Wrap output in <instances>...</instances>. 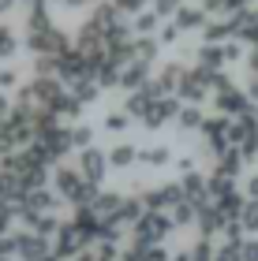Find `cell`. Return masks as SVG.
I'll list each match as a JSON object with an SVG mask.
<instances>
[{"instance_id": "cell-30", "label": "cell", "mask_w": 258, "mask_h": 261, "mask_svg": "<svg viewBox=\"0 0 258 261\" xmlns=\"http://www.w3.org/2000/svg\"><path fill=\"white\" fill-rule=\"evenodd\" d=\"M243 261H258V243L243 239Z\"/></svg>"}, {"instance_id": "cell-25", "label": "cell", "mask_w": 258, "mask_h": 261, "mask_svg": "<svg viewBox=\"0 0 258 261\" xmlns=\"http://www.w3.org/2000/svg\"><path fill=\"white\" fill-rule=\"evenodd\" d=\"M15 56V30L0 22V60H11Z\"/></svg>"}, {"instance_id": "cell-9", "label": "cell", "mask_w": 258, "mask_h": 261, "mask_svg": "<svg viewBox=\"0 0 258 261\" xmlns=\"http://www.w3.org/2000/svg\"><path fill=\"white\" fill-rule=\"evenodd\" d=\"M209 15H214V11H206L202 4H183V8L172 15V22H176V27H180L183 34H191V30L202 34V27L209 22Z\"/></svg>"}, {"instance_id": "cell-14", "label": "cell", "mask_w": 258, "mask_h": 261, "mask_svg": "<svg viewBox=\"0 0 258 261\" xmlns=\"http://www.w3.org/2000/svg\"><path fill=\"white\" fill-rule=\"evenodd\" d=\"M150 105H154V93H150V90H131V93L124 97V112L131 116V120H143Z\"/></svg>"}, {"instance_id": "cell-3", "label": "cell", "mask_w": 258, "mask_h": 261, "mask_svg": "<svg viewBox=\"0 0 258 261\" xmlns=\"http://www.w3.org/2000/svg\"><path fill=\"white\" fill-rule=\"evenodd\" d=\"M209 93H214V71H206V67H187L183 71V82H180V97L183 105H198V101H206Z\"/></svg>"}, {"instance_id": "cell-19", "label": "cell", "mask_w": 258, "mask_h": 261, "mask_svg": "<svg viewBox=\"0 0 258 261\" xmlns=\"http://www.w3.org/2000/svg\"><path fill=\"white\" fill-rule=\"evenodd\" d=\"M157 45H161V38H135V60L154 64L157 60Z\"/></svg>"}, {"instance_id": "cell-4", "label": "cell", "mask_w": 258, "mask_h": 261, "mask_svg": "<svg viewBox=\"0 0 258 261\" xmlns=\"http://www.w3.org/2000/svg\"><path fill=\"white\" fill-rule=\"evenodd\" d=\"M214 105L221 116H228V120H240V116H247L254 105H251V93L240 90V86H228V90H217L214 93Z\"/></svg>"}, {"instance_id": "cell-26", "label": "cell", "mask_w": 258, "mask_h": 261, "mask_svg": "<svg viewBox=\"0 0 258 261\" xmlns=\"http://www.w3.org/2000/svg\"><path fill=\"white\" fill-rule=\"evenodd\" d=\"M90 146H93V130H90V127H83V123L72 127V149L79 153V149H90Z\"/></svg>"}, {"instance_id": "cell-20", "label": "cell", "mask_w": 258, "mask_h": 261, "mask_svg": "<svg viewBox=\"0 0 258 261\" xmlns=\"http://www.w3.org/2000/svg\"><path fill=\"white\" fill-rule=\"evenodd\" d=\"M19 79H22V75H19V67H15V64H8V60L0 64V93L22 90V86H19Z\"/></svg>"}, {"instance_id": "cell-13", "label": "cell", "mask_w": 258, "mask_h": 261, "mask_svg": "<svg viewBox=\"0 0 258 261\" xmlns=\"http://www.w3.org/2000/svg\"><path fill=\"white\" fill-rule=\"evenodd\" d=\"M161 27H165V19H161L154 8L131 19V30H135V38H157V34H161Z\"/></svg>"}, {"instance_id": "cell-16", "label": "cell", "mask_w": 258, "mask_h": 261, "mask_svg": "<svg viewBox=\"0 0 258 261\" xmlns=\"http://www.w3.org/2000/svg\"><path fill=\"white\" fill-rule=\"evenodd\" d=\"M169 217L176 220V228H187V224H198V205H195L191 198H183L180 205H172V209H169Z\"/></svg>"}, {"instance_id": "cell-2", "label": "cell", "mask_w": 258, "mask_h": 261, "mask_svg": "<svg viewBox=\"0 0 258 261\" xmlns=\"http://www.w3.org/2000/svg\"><path fill=\"white\" fill-rule=\"evenodd\" d=\"M172 231H176V220L169 217V213H161V209H146L143 217L135 220V228H131V243H143V246H161Z\"/></svg>"}, {"instance_id": "cell-28", "label": "cell", "mask_w": 258, "mask_h": 261, "mask_svg": "<svg viewBox=\"0 0 258 261\" xmlns=\"http://www.w3.org/2000/svg\"><path fill=\"white\" fill-rule=\"evenodd\" d=\"M157 38H161V45H172V41H180V38H183V30L176 27V22H165V27H161V34H157Z\"/></svg>"}, {"instance_id": "cell-11", "label": "cell", "mask_w": 258, "mask_h": 261, "mask_svg": "<svg viewBox=\"0 0 258 261\" xmlns=\"http://www.w3.org/2000/svg\"><path fill=\"white\" fill-rule=\"evenodd\" d=\"M154 64H143V60H135V64H127L120 71V86L131 93V90H146L150 86V79H154V71H150Z\"/></svg>"}, {"instance_id": "cell-1", "label": "cell", "mask_w": 258, "mask_h": 261, "mask_svg": "<svg viewBox=\"0 0 258 261\" xmlns=\"http://www.w3.org/2000/svg\"><path fill=\"white\" fill-rule=\"evenodd\" d=\"M53 191L64 198V205H72V209H86L93 205V198L101 194V187L98 183H90L83 172H79V164H53Z\"/></svg>"}, {"instance_id": "cell-23", "label": "cell", "mask_w": 258, "mask_h": 261, "mask_svg": "<svg viewBox=\"0 0 258 261\" xmlns=\"http://www.w3.org/2000/svg\"><path fill=\"white\" fill-rule=\"evenodd\" d=\"M127 127H131V116H127L124 109L105 112V130H112V135H127Z\"/></svg>"}, {"instance_id": "cell-21", "label": "cell", "mask_w": 258, "mask_h": 261, "mask_svg": "<svg viewBox=\"0 0 258 261\" xmlns=\"http://www.w3.org/2000/svg\"><path fill=\"white\" fill-rule=\"evenodd\" d=\"M214 261H243V243L221 239V243H217V250H214Z\"/></svg>"}, {"instance_id": "cell-22", "label": "cell", "mask_w": 258, "mask_h": 261, "mask_svg": "<svg viewBox=\"0 0 258 261\" xmlns=\"http://www.w3.org/2000/svg\"><path fill=\"white\" fill-rule=\"evenodd\" d=\"M116 11H120L124 19H135V15H143V11L154 8V0H112Z\"/></svg>"}, {"instance_id": "cell-12", "label": "cell", "mask_w": 258, "mask_h": 261, "mask_svg": "<svg viewBox=\"0 0 258 261\" xmlns=\"http://www.w3.org/2000/svg\"><path fill=\"white\" fill-rule=\"evenodd\" d=\"M105 153H109V164H112V168H131V164L138 161V146H135V142H127V138H120L116 146H109Z\"/></svg>"}, {"instance_id": "cell-24", "label": "cell", "mask_w": 258, "mask_h": 261, "mask_svg": "<svg viewBox=\"0 0 258 261\" xmlns=\"http://www.w3.org/2000/svg\"><path fill=\"white\" fill-rule=\"evenodd\" d=\"M240 224H243L247 235L258 231V198H247V205H243V213H240Z\"/></svg>"}, {"instance_id": "cell-35", "label": "cell", "mask_w": 258, "mask_h": 261, "mask_svg": "<svg viewBox=\"0 0 258 261\" xmlns=\"http://www.w3.org/2000/svg\"><path fill=\"white\" fill-rule=\"evenodd\" d=\"M0 261H15V257H0Z\"/></svg>"}, {"instance_id": "cell-33", "label": "cell", "mask_w": 258, "mask_h": 261, "mask_svg": "<svg viewBox=\"0 0 258 261\" xmlns=\"http://www.w3.org/2000/svg\"><path fill=\"white\" fill-rule=\"evenodd\" d=\"M247 93H251V101L258 105V75H251V82H247Z\"/></svg>"}, {"instance_id": "cell-29", "label": "cell", "mask_w": 258, "mask_h": 261, "mask_svg": "<svg viewBox=\"0 0 258 261\" xmlns=\"http://www.w3.org/2000/svg\"><path fill=\"white\" fill-rule=\"evenodd\" d=\"M240 191H243V198H258V172L243 175V179H240Z\"/></svg>"}, {"instance_id": "cell-7", "label": "cell", "mask_w": 258, "mask_h": 261, "mask_svg": "<svg viewBox=\"0 0 258 261\" xmlns=\"http://www.w3.org/2000/svg\"><path fill=\"white\" fill-rule=\"evenodd\" d=\"M27 45H30V53H34V56H60L64 49H72V41H67L56 27H53V30H38V34H30Z\"/></svg>"}, {"instance_id": "cell-32", "label": "cell", "mask_w": 258, "mask_h": 261, "mask_svg": "<svg viewBox=\"0 0 258 261\" xmlns=\"http://www.w3.org/2000/svg\"><path fill=\"white\" fill-rule=\"evenodd\" d=\"M247 67H251V75H258V45H251V53H247Z\"/></svg>"}, {"instance_id": "cell-34", "label": "cell", "mask_w": 258, "mask_h": 261, "mask_svg": "<svg viewBox=\"0 0 258 261\" xmlns=\"http://www.w3.org/2000/svg\"><path fill=\"white\" fill-rule=\"evenodd\" d=\"M15 4H19V0H0V15H11V11H15Z\"/></svg>"}, {"instance_id": "cell-27", "label": "cell", "mask_w": 258, "mask_h": 261, "mask_svg": "<svg viewBox=\"0 0 258 261\" xmlns=\"http://www.w3.org/2000/svg\"><path fill=\"white\" fill-rule=\"evenodd\" d=\"M180 8H183V0H154V11H157L161 19H172Z\"/></svg>"}, {"instance_id": "cell-6", "label": "cell", "mask_w": 258, "mask_h": 261, "mask_svg": "<svg viewBox=\"0 0 258 261\" xmlns=\"http://www.w3.org/2000/svg\"><path fill=\"white\" fill-rule=\"evenodd\" d=\"M180 109H183V101H180V97H154V105L146 109V116H143L138 123H146L150 130H157V127L172 123L176 116H180Z\"/></svg>"}, {"instance_id": "cell-8", "label": "cell", "mask_w": 258, "mask_h": 261, "mask_svg": "<svg viewBox=\"0 0 258 261\" xmlns=\"http://www.w3.org/2000/svg\"><path fill=\"white\" fill-rule=\"evenodd\" d=\"M187 194H183V183H169V187H157V191H146V209H161L169 213L172 205H180Z\"/></svg>"}, {"instance_id": "cell-31", "label": "cell", "mask_w": 258, "mask_h": 261, "mask_svg": "<svg viewBox=\"0 0 258 261\" xmlns=\"http://www.w3.org/2000/svg\"><path fill=\"white\" fill-rule=\"evenodd\" d=\"M198 4H202L206 11H214V15H221V11H225V0H198Z\"/></svg>"}, {"instance_id": "cell-10", "label": "cell", "mask_w": 258, "mask_h": 261, "mask_svg": "<svg viewBox=\"0 0 258 261\" xmlns=\"http://www.w3.org/2000/svg\"><path fill=\"white\" fill-rule=\"evenodd\" d=\"M195 64L198 67H206V71H225L228 67V60H225V41H202L195 49Z\"/></svg>"}, {"instance_id": "cell-5", "label": "cell", "mask_w": 258, "mask_h": 261, "mask_svg": "<svg viewBox=\"0 0 258 261\" xmlns=\"http://www.w3.org/2000/svg\"><path fill=\"white\" fill-rule=\"evenodd\" d=\"M75 164H79V172H83L90 183H98V187H101V179H105V172L112 168V164H109V153H105V149H98V146H90V149H79Z\"/></svg>"}, {"instance_id": "cell-17", "label": "cell", "mask_w": 258, "mask_h": 261, "mask_svg": "<svg viewBox=\"0 0 258 261\" xmlns=\"http://www.w3.org/2000/svg\"><path fill=\"white\" fill-rule=\"evenodd\" d=\"M176 123H180L183 130H202L206 116H202V109H198V105H183L180 116H176Z\"/></svg>"}, {"instance_id": "cell-15", "label": "cell", "mask_w": 258, "mask_h": 261, "mask_svg": "<svg viewBox=\"0 0 258 261\" xmlns=\"http://www.w3.org/2000/svg\"><path fill=\"white\" fill-rule=\"evenodd\" d=\"M232 38V19L225 15V19H209L206 27H202V41H228Z\"/></svg>"}, {"instance_id": "cell-18", "label": "cell", "mask_w": 258, "mask_h": 261, "mask_svg": "<svg viewBox=\"0 0 258 261\" xmlns=\"http://www.w3.org/2000/svg\"><path fill=\"white\" fill-rule=\"evenodd\" d=\"M138 161L150 164V168H161V164L172 161V153H169V146H146V149H138Z\"/></svg>"}]
</instances>
